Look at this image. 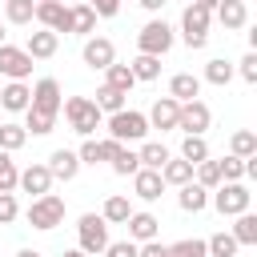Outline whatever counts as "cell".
<instances>
[{"label":"cell","mask_w":257,"mask_h":257,"mask_svg":"<svg viewBox=\"0 0 257 257\" xmlns=\"http://www.w3.org/2000/svg\"><path fill=\"white\" fill-rule=\"evenodd\" d=\"M60 112H64L68 128H72V133H80V137H92V133L100 128V120H104V112H100L88 96H68V100L60 104Z\"/></svg>","instance_id":"6da1fadb"},{"label":"cell","mask_w":257,"mask_h":257,"mask_svg":"<svg viewBox=\"0 0 257 257\" xmlns=\"http://www.w3.org/2000/svg\"><path fill=\"white\" fill-rule=\"evenodd\" d=\"M24 217H28L32 229L48 233V229H56V225L64 221V197H56V193H40V197H32V205H28Z\"/></svg>","instance_id":"7a4b0ae2"},{"label":"cell","mask_w":257,"mask_h":257,"mask_svg":"<svg viewBox=\"0 0 257 257\" xmlns=\"http://www.w3.org/2000/svg\"><path fill=\"white\" fill-rule=\"evenodd\" d=\"M209 20H213L209 8H201L193 0L185 4V12H181V36H185L189 48H205L209 44Z\"/></svg>","instance_id":"3957f363"},{"label":"cell","mask_w":257,"mask_h":257,"mask_svg":"<svg viewBox=\"0 0 257 257\" xmlns=\"http://www.w3.org/2000/svg\"><path fill=\"white\" fill-rule=\"evenodd\" d=\"M145 133H149V120H145V112H137V108L108 112V137H112V141L128 145V141H145Z\"/></svg>","instance_id":"277c9868"},{"label":"cell","mask_w":257,"mask_h":257,"mask_svg":"<svg viewBox=\"0 0 257 257\" xmlns=\"http://www.w3.org/2000/svg\"><path fill=\"white\" fill-rule=\"evenodd\" d=\"M213 205H217V213L221 217H237V213H245L249 205H253V193L241 185V181H221L217 189H213V197H209Z\"/></svg>","instance_id":"5b68a950"},{"label":"cell","mask_w":257,"mask_h":257,"mask_svg":"<svg viewBox=\"0 0 257 257\" xmlns=\"http://www.w3.org/2000/svg\"><path fill=\"white\" fill-rule=\"evenodd\" d=\"M76 237H80V245H76V249H84V253L100 257V253H104V245H108V221H104L100 213H84V217L76 221Z\"/></svg>","instance_id":"8992f818"},{"label":"cell","mask_w":257,"mask_h":257,"mask_svg":"<svg viewBox=\"0 0 257 257\" xmlns=\"http://www.w3.org/2000/svg\"><path fill=\"white\" fill-rule=\"evenodd\" d=\"M173 48V24L169 20H149L141 32H137V52L145 56H165Z\"/></svg>","instance_id":"52a82bcc"},{"label":"cell","mask_w":257,"mask_h":257,"mask_svg":"<svg viewBox=\"0 0 257 257\" xmlns=\"http://www.w3.org/2000/svg\"><path fill=\"white\" fill-rule=\"evenodd\" d=\"M60 104H64L60 84H56L52 76H40V80L32 84V100H28V108H36V112H44V116H60Z\"/></svg>","instance_id":"ba28073f"},{"label":"cell","mask_w":257,"mask_h":257,"mask_svg":"<svg viewBox=\"0 0 257 257\" xmlns=\"http://www.w3.org/2000/svg\"><path fill=\"white\" fill-rule=\"evenodd\" d=\"M209 120H213V112H209L205 100H185L181 112H177V128H181V133H197V137H205Z\"/></svg>","instance_id":"9c48e42d"},{"label":"cell","mask_w":257,"mask_h":257,"mask_svg":"<svg viewBox=\"0 0 257 257\" xmlns=\"http://www.w3.org/2000/svg\"><path fill=\"white\" fill-rule=\"evenodd\" d=\"M0 76H8V80L32 76V56L16 44H0Z\"/></svg>","instance_id":"30bf717a"},{"label":"cell","mask_w":257,"mask_h":257,"mask_svg":"<svg viewBox=\"0 0 257 257\" xmlns=\"http://www.w3.org/2000/svg\"><path fill=\"white\" fill-rule=\"evenodd\" d=\"M112 60H116V44H112L108 36H88V40H84V64H88L92 72H104Z\"/></svg>","instance_id":"8fae6325"},{"label":"cell","mask_w":257,"mask_h":257,"mask_svg":"<svg viewBox=\"0 0 257 257\" xmlns=\"http://www.w3.org/2000/svg\"><path fill=\"white\" fill-rule=\"evenodd\" d=\"M40 28H52V32H68V4L64 0H36V16Z\"/></svg>","instance_id":"7c38bea8"},{"label":"cell","mask_w":257,"mask_h":257,"mask_svg":"<svg viewBox=\"0 0 257 257\" xmlns=\"http://www.w3.org/2000/svg\"><path fill=\"white\" fill-rule=\"evenodd\" d=\"M177 112H181V100H173V96H157L145 120H149V128L169 133V128H177Z\"/></svg>","instance_id":"4fadbf2b"},{"label":"cell","mask_w":257,"mask_h":257,"mask_svg":"<svg viewBox=\"0 0 257 257\" xmlns=\"http://www.w3.org/2000/svg\"><path fill=\"white\" fill-rule=\"evenodd\" d=\"M161 193H165L161 169H145V165H141V169L133 173V197H137V201H157Z\"/></svg>","instance_id":"5bb4252c"},{"label":"cell","mask_w":257,"mask_h":257,"mask_svg":"<svg viewBox=\"0 0 257 257\" xmlns=\"http://www.w3.org/2000/svg\"><path fill=\"white\" fill-rule=\"evenodd\" d=\"M56 48H60V32H52V28L28 32V40H24V52L32 60H48V56H56Z\"/></svg>","instance_id":"9a60e30c"},{"label":"cell","mask_w":257,"mask_h":257,"mask_svg":"<svg viewBox=\"0 0 257 257\" xmlns=\"http://www.w3.org/2000/svg\"><path fill=\"white\" fill-rule=\"evenodd\" d=\"M44 165H48L52 181H72V177L80 173V157H76V149H52V157H48Z\"/></svg>","instance_id":"2e32d148"},{"label":"cell","mask_w":257,"mask_h":257,"mask_svg":"<svg viewBox=\"0 0 257 257\" xmlns=\"http://www.w3.org/2000/svg\"><path fill=\"white\" fill-rule=\"evenodd\" d=\"M16 189H24V193H32V197L52 193V173H48V165H28V169H20Z\"/></svg>","instance_id":"e0dca14e"},{"label":"cell","mask_w":257,"mask_h":257,"mask_svg":"<svg viewBox=\"0 0 257 257\" xmlns=\"http://www.w3.org/2000/svg\"><path fill=\"white\" fill-rule=\"evenodd\" d=\"M28 100H32V88H28L24 80H8V84H0V108H4V112H24Z\"/></svg>","instance_id":"ac0fdd59"},{"label":"cell","mask_w":257,"mask_h":257,"mask_svg":"<svg viewBox=\"0 0 257 257\" xmlns=\"http://www.w3.org/2000/svg\"><path fill=\"white\" fill-rule=\"evenodd\" d=\"M213 12H217V20L225 24V32H237V28L249 24V4H245V0H221Z\"/></svg>","instance_id":"d6986e66"},{"label":"cell","mask_w":257,"mask_h":257,"mask_svg":"<svg viewBox=\"0 0 257 257\" xmlns=\"http://www.w3.org/2000/svg\"><path fill=\"white\" fill-rule=\"evenodd\" d=\"M124 225H128V241H137V245H141V241H153V237H157V229H161V221H157L153 213H137V209L128 213V221H124Z\"/></svg>","instance_id":"ffe728a7"},{"label":"cell","mask_w":257,"mask_h":257,"mask_svg":"<svg viewBox=\"0 0 257 257\" xmlns=\"http://www.w3.org/2000/svg\"><path fill=\"white\" fill-rule=\"evenodd\" d=\"M177 205H181L185 213H201V209L209 205V189L197 185V181H185V185L177 189Z\"/></svg>","instance_id":"44dd1931"},{"label":"cell","mask_w":257,"mask_h":257,"mask_svg":"<svg viewBox=\"0 0 257 257\" xmlns=\"http://www.w3.org/2000/svg\"><path fill=\"white\" fill-rule=\"evenodd\" d=\"M68 32L92 36V32H96V12H92L88 4H68Z\"/></svg>","instance_id":"7402d4cb"},{"label":"cell","mask_w":257,"mask_h":257,"mask_svg":"<svg viewBox=\"0 0 257 257\" xmlns=\"http://www.w3.org/2000/svg\"><path fill=\"white\" fill-rule=\"evenodd\" d=\"M169 96L173 100H197L201 96V76H193V72H177L173 80H169Z\"/></svg>","instance_id":"603a6c76"},{"label":"cell","mask_w":257,"mask_h":257,"mask_svg":"<svg viewBox=\"0 0 257 257\" xmlns=\"http://www.w3.org/2000/svg\"><path fill=\"white\" fill-rule=\"evenodd\" d=\"M161 181H165V185H177V189H181L185 181H193V165H189L185 157H169V161L161 165Z\"/></svg>","instance_id":"cb8c5ba5"},{"label":"cell","mask_w":257,"mask_h":257,"mask_svg":"<svg viewBox=\"0 0 257 257\" xmlns=\"http://www.w3.org/2000/svg\"><path fill=\"white\" fill-rule=\"evenodd\" d=\"M128 213H133V201H128V197H120V193H112V197L104 201V209H100V217H104L108 225H124V221H128Z\"/></svg>","instance_id":"d4e9b609"},{"label":"cell","mask_w":257,"mask_h":257,"mask_svg":"<svg viewBox=\"0 0 257 257\" xmlns=\"http://www.w3.org/2000/svg\"><path fill=\"white\" fill-rule=\"evenodd\" d=\"M169 157H173V153H169V149H165L161 141H145V145L137 149V161H141L145 169H161V165H165Z\"/></svg>","instance_id":"484cf974"},{"label":"cell","mask_w":257,"mask_h":257,"mask_svg":"<svg viewBox=\"0 0 257 257\" xmlns=\"http://www.w3.org/2000/svg\"><path fill=\"white\" fill-rule=\"evenodd\" d=\"M233 237H237V245H257V217L245 209V213H237V221H233V229H229Z\"/></svg>","instance_id":"4316f807"},{"label":"cell","mask_w":257,"mask_h":257,"mask_svg":"<svg viewBox=\"0 0 257 257\" xmlns=\"http://www.w3.org/2000/svg\"><path fill=\"white\" fill-rule=\"evenodd\" d=\"M36 0H4V20L8 24H32Z\"/></svg>","instance_id":"83f0119b"},{"label":"cell","mask_w":257,"mask_h":257,"mask_svg":"<svg viewBox=\"0 0 257 257\" xmlns=\"http://www.w3.org/2000/svg\"><path fill=\"white\" fill-rule=\"evenodd\" d=\"M233 72H237V68H233V64L225 60V56H217V60H209V64H205V76H201V80H209V84L225 88V84L233 80Z\"/></svg>","instance_id":"f1b7e54d"},{"label":"cell","mask_w":257,"mask_h":257,"mask_svg":"<svg viewBox=\"0 0 257 257\" xmlns=\"http://www.w3.org/2000/svg\"><path fill=\"white\" fill-rule=\"evenodd\" d=\"M104 84H108V88H120V92H128V88L137 84V76H133V68H128V64H116V60H112V64L104 68Z\"/></svg>","instance_id":"f546056e"},{"label":"cell","mask_w":257,"mask_h":257,"mask_svg":"<svg viewBox=\"0 0 257 257\" xmlns=\"http://www.w3.org/2000/svg\"><path fill=\"white\" fill-rule=\"evenodd\" d=\"M229 153L233 157H257V133L253 128H237L229 137Z\"/></svg>","instance_id":"4dcf8cb0"},{"label":"cell","mask_w":257,"mask_h":257,"mask_svg":"<svg viewBox=\"0 0 257 257\" xmlns=\"http://www.w3.org/2000/svg\"><path fill=\"white\" fill-rule=\"evenodd\" d=\"M193 181H197V185H205V189H217V185H221V165H217L213 157L197 161V165H193Z\"/></svg>","instance_id":"1f68e13d"},{"label":"cell","mask_w":257,"mask_h":257,"mask_svg":"<svg viewBox=\"0 0 257 257\" xmlns=\"http://www.w3.org/2000/svg\"><path fill=\"white\" fill-rule=\"evenodd\" d=\"M124 96H128V92H120V88H108V84H100V88H96V100H92V104H96L100 112H120V108H124Z\"/></svg>","instance_id":"d6a6232c"},{"label":"cell","mask_w":257,"mask_h":257,"mask_svg":"<svg viewBox=\"0 0 257 257\" xmlns=\"http://www.w3.org/2000/svg\"><path fill=\"white\" fill-rule=\"evenodd\" d=\"M24 141H28L24 124H16V120H4V124H0V149H4V153H16Z\"/></svg>","instance_id":"836d02e7"},{"label":"cell","mask_w":257,"mask_h":257,"mask_svg":"<svg viewBox=\"0 0 257 257\" xmlns=\"http://www.w3.org/2000/svg\"><path fill=\"white\" fill-rule=\"evenodd\" d=\"M128 68H133L137 80H157V76H161V56H145V52H137V60H133Z\"/></svg>","instance_id":"e575fe53"},{"label":"cell","mask_w":257,"mask_h":257,"mask_svg":"<svg viewBox=\"0 0 257 257\" xmlns=\"http://www.w3.org/2000/svg\"><path fill=\"white\" fill-rule=\"evenodd\" d=\"M181 157H185L189 165L205 161V157H209V145H205V137H197V133H185V141H181Z\"/></svg>","instance_id":"d590c367"},{"label":"cell","mask_w":257,"mask_h":257,"mask_svg":"<svg viewBox=\"0 0 257 257\" xmlns=\"http://www.w3.org/2000/svg\"><path fill=\"white\" fill-rule=\"evenodd\" d=\"M205 249H209L213 257H237V249H241V245H237V237H233V233H213V237L205 241Z\"/></svg>","instance_id":"8d00e7d4"},{"label":"cell","mask_w":257,"mask_h":257,"mask_svg":"<svg viewBox=\"0 0 257 257\" xmlns=\"http://www.w3.org/2000/svg\"><path fill=\"white\" fill-rule=\"evenodd\" d=\"M52 124H56V116H44V112H36V108H24V133L44 137V133H52Z\"/></svg>","instance_id":"74e56055"},{"label":"cell","mask_w":257,"mask_h":257,"mask_svg":"<svg viewBox=\"0 0 257 257\" xmlns=\"http://www.w3.org/2000/svg\"><path fill=\"white\" fill-rule=\"evenodd\" d=\"M108 165H112V173H120V177H133V173L141 169V161H137V153H133L128 145H120V149H116V157H112Z\"/></svg>","instance_id":"f35d334b"},{"label":"cell","mask_w":257,"mask_h":257,"mask_svg":"<svg viewBox=\"0 0 257 257\" xmlns=\"http://www.w3.org/2000/svg\"><path fill=\"white\" fill-rule=\"evenodd\" d=\"M16 177H20V169H16L12 153L0 149V193H16Z\"/></svg>","instance_id":"ab89813d"},{"label":"cell","mask_w":257,"mask_h":257,"mask_svg":"<svg viewBox=\"0 0 257 257\" xmlns=\"http://www.w3.org/2000/svg\"><path fill=\"white\" fill-rule=\"evenodd\" d=\"M165 249H169V257H205V253H209L201 237H189V241H173V245H165Z\"/></svg>","instance_id":"60d3db41"},{"label":"cell","mask_w":257,"mask_h":257,"mask_svg":"<svg viewBox=\"0 0 257 257\" xmlns=\"http://www.w3.org/2000/svg\"><path fill=\"white\" fill-rule=\"evenodd\" d=\"M217 165H221V181H241V177H245V157H233V153H229V157H221Z\"/></svg>","instance_id":"b9f144b4"},{"label":"cell","mask_w":257,"mask_h":257,"mask_svg":"<svg viewBox=\"0 0 257 257\" xmlns=\"http://www.w3.org/2000/svg\"><path fill=\"white\" fill-rule=\"evenodd\" d=\"M76 157H80V165H100V161H104V153H100V141L84 137V145L76 149Z\"/></svg>","instance_id":"7bdbcfd3"},{"label":"cell","mask_w":257,"mask_h":257,"mask_svg":"<svg viewBox=\"0 0 257 257\" xmlns=\"http://www.w3.org/2000/svg\"><path fill=\"white\" fill-rule=\"evenodd\" d=\"M237 72H241L245 84H257V52H245V56L237 60Z\"/></svg>","instance_id":"ee69618b"},{"label":"cell","mask_w":257,"mask_h":257,"mask_svg":"<svg viewBox=\"0 0 257 257\" xmlns=\"http://www.w3.org/2000/svg\"><path fill=\"white\" fill-rule=\"evenodd\" d=\"M20 217V205H16V197L12 193H0V225H12Z\"/></svg>","instance_id":"f6af8a7d"},{"label":"cell","mask_w":257,"mask_h":257,"mask_svg":"<svg viewBox=\"0 0 257 257\" xmlns=\"http://www.w3.org/2000/svg\"><path fill=\"white\" fill-rule=\"evenodd\" d=\"M100 257H137V241H108Z\"/></svg>","instance_id":"bcb514c9"},{"label":"cell","mask_w":257,"mask_h":257,"mask_svg":"<svg viewBox=\"0 0 257 257\" xmlns=\"http://www.w3.org/2000/svg\"><path fill=\"white\" fill-rule=\"evenodd\" d=\"M137 257H169V249L153 237V241H141V245H137Z\"/></svg>","instance_id":"7dc6e473"},{"label":"cell","mask_w":257,"mask_h":257,"mask_svg":"<svg viewBox=\"0 0 257 257\" xmlns=\"http://www.w3.org/2000/svg\"><path fill=\"white\" fill-rule=\"evenodd\" d=\"M84 4H88L96 16H116V12H120V0H84Z\"/></svg>","instance_id":"c3c4849f"},{"label":"cell","mask_w":257,"mask_h":257,"mask_svg":"<svg viewBox=\"0 0 257 257\" xmlns=\"http://www.w3.org/2000/svg\"><path fill=\"white\" fill-rule=\"evenodd\" d=\"M169 0H141V8H149V12H161Z\"/></svg>","instance_id":"681fc988"},{"label":"cell","mask_w":257,"mask_h":257,"mask_svg":"<svg viewBox=\"0 0 257 257\" xmlns=\"http://www.w3.org/2000/svg\"><path fill=\"white\" fill-rule=\"evenodd\" d=\"M193 4H201V8H209V12H213V8L221 4V0H193Z\"/></svg>","instance_id":"f907efd6"},{"label":"cell","mask_w":257,"mask_h":257,"mask_svg":"<svg viewBox=\"0 0 257 257\" xmlns=\"http://www.w3.org/2000/svg\"><path fill=\"white\" fill-rule=\"evenodd\" d=\"M60 257H92V253H84V249H68V253H60Z\"/></svg>","instance_id":"816d5d0a"},{"label":"cell","mask_w":257,"mask_h":257,"mask_svg":"<svg viewBox=\"0 0 257 257\" xmlns=\"http://www.w3.org/2000/svg\"><path fill=\"white\" fill-rule=\"evenodd\" d=\"M16 257H44V253H36V249H20Z\"/></svg>","instance_id":"f5cc1de1"},{"label":"cell","mask_w":257,"mask_h":257,"mask_svg":"<svg viewBox=\"0 0 257 257\" xmlns=\"http://www.w3.org/2000/svg\"><path fill=\"white\" fill-rule=\"evenodd\" d=\"M68 4H84V0H68Z\"/></svg>","instance_id":"db71d44e"},{"label":"cell","mask_w":257,"mask_h":257,"mask_svg":"<svg viewBox=\"0 0 257 257\" xmlns=\"http://www.w3.org/2000/svg\"><path fill=\"white\" fill-rule=\"evenodd\" d=\"M0 44H4V28H0Z\"/></svg>","instance_id":"11a10c76"},{"label":"cell","mask_w":257,"mask_h":257,"mask_svg":"<svg viewBox=\"0 0 257 257\" xmlns=\"http://www.w3.org/2000/svg\"><path fill=\"white\" fill-rule=\"evenodd\" d=\"M205 257H213V253H205Z\"/></svg>","instance_id":"9f6ffc18"},{"label":"cell","mask_w":257,"mask_h":257,"mask_svg":"<svg viewBox=\"0 0 257 257\" xmlns=\"http://www.w3.org/2000/svg\"><path fill=\"white\" fill-rule=\"evenodd\" d=\"M245 4H249V0H245Z\"/></svg>","instance_id":"6f0895ef"}]
</instances>
